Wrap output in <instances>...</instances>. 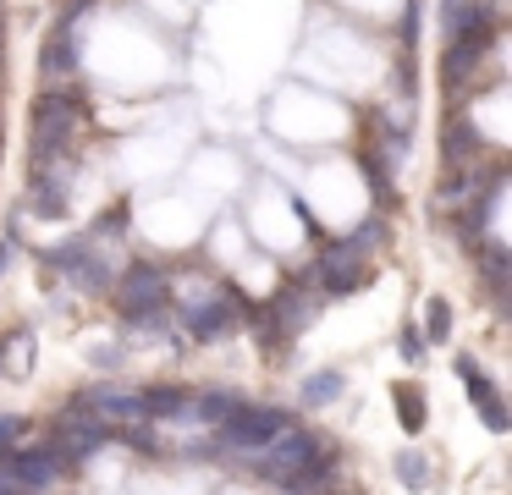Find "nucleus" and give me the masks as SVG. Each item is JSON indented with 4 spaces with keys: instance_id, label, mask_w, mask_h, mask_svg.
<instances>
[{
    "instance_id": "f257e3e1",
    "label": "nucleus",
    "mask_w": 512,
    "mask_h": 495,
    "mask_svg": "<svg viewBox=\"0 0 512 495\" xmlns=\"http://www.w3.org/2000/svg\"><path fill=\"white\" fill-rule=\"evenodd\" d=\"M83 127V99L72 88H50L34 99V165L72 154V138Z\"/></svg>"
},
{
    "instance_id": "f03ea898",
    "label": "nucleus",
    "mask_w": 512,
    "mask_h": 495,
    "mask_svg": "<svg viewBox=\"0 0 512 495\" xmlns=\"http://www.w3.org/2000/svg\"><path fill=\"white\" fill-rule=\"evenodd\" d=\"M314 457H320V435H309V429H298V424H287L270 446L248 451V462H254L270 484H287L292 473H303Z\"/></svg>"
},
{
    "instance_id": "7ed1b4c3",
    "label": "nucleus",
    "mask_w": 512,
    "mask_h": 495,
    "mask_svg": "<svg viewBox=\"0 0 512 495\" xmlns=\"http://www.w3.org/2000/svg\"><path fill=\"white\" fill-rule=\"evenodd\" d=\"M287 424H292V418L281 413V407H243V402H237L232 413H226V424H221V440L248 457V451L270 446V440H276Z\"/></svg>"
},
{
    "instance_id": "20e7f679",
    "label": "nucleus",
    "mask_w": 512,
    "mask_h": 495,
    "mask_svg": "<svg viewBox=\"0 0 512 495\" xmlns=\"http://www.w3.org/2000/svg\"><path fill=\"white\" fill-rule=\"evenodd\" d=\"M166 292H171V275L160 264H127L116 275V303H122L127 319L144 314V308H166Z\"/></svg>"
},
{
    "instance_id": "39448f33",
    "label": "nucleus",
    "mask_w": 512,
    "mask_h": 495,
    "mask_svg": "<svg viewBox=\"0 0 512 495\" xmlns=\"http://www.w3.org/2000/svg\"><path fill=\"white\" fill-rule=\"evenodd\" d=\"M56 440H61V457L83 462V457H94V451L111 440V429L94 418L89 402H72V407H61V418H56Z\"/></svg>"
},
{
    "instance_id": "423d86ee",
    "label": "nucleus",
    "mask_w": 512,
    "mask_h": 495,
    "mask_svg": "<svg viewBox=\"0 0 512 495\" xmlns=\"http://www.w3.org/2000/svg\"><path fill=\"white\" fill-rule=\"evenodd\" d=\"M243 314H254V308H243V292H232V286H226L221 297H199V303L182 308V325H188L193 341H215L226 325H232V319H243Z\"/></svg>"
},
{
    "instance_id": "0eeeda50",
    "label": "nucleus",
    "mask_w": 512,
    "mask_h": 495,
    "mask_svg": "<svg viewBox=\"0 0 512 495\" xmlns=\"http://www.w3.org/2000/svg\"><path fill=\"white\" fill-rule=\"evenodd\" d=\"M83 402L94 407V418H100L105 429H127V435H138V429L149 424V413H144V391H122V385H105V391H89Z\"/></svg>"
},
{
    "instance_id": "6e6552de",
    "label": "nucleus",
    "mask_w": 512,
    "mask_h": 495,
    "mask_svg": "<svg viewBox=\"0 0 512 495\" xmlns=\"http://www.w3.org/2000/svg\"><path fill=\"white\" fill-rule=\"evenodd\" d=\"M369 253H358L353 248V242H331V248H325L320 253V286H325V292H336V297H342V292H358V286H364L369 281Z\"/></svg>"
},
{
    "instance_id": "1a4fd4ad",
    "label": "nucleus",
    "mask_w": 512,
    "mask_h": 495,
    "mask_svg": "<svg viewBox=\"0 0 512 495\" xmlns=\"http://www.w3.org/2000/svg\"><path fill=\"white\" fill-rule=\"evenodd\" d=\"M50 264H56L61 275H72V281H78L83 292H105V286H111V270H105V264L94 259L89 242H61V248L50 253Z\"/></svg>"
},
{
    "instance_id": "9d476101",
    "label": "nucleus",
    "mask_w": 512,
    "mask_h": 495,
    "mask_svg": "<svg viewBox=\"0 0 512 495\" xmlns=\"http://www.w3.org/2000/svg\"><path fill=\"white\" fill-rule=\"evenodd\" d=\"M61 473H67V457H61L56 446H39V451H23V457L12 462V484L17 490H50V484L61 479Z\"/></svg>"
},
{
    "instance_id": "9b49d317",
    "label": "nucleus",
    "mask_w": 512,
    "mask_h": 495,
    "mask_svg": "<svg viewBox=\"0 0 512 495\" xmlns=\"http://www.w3.org/2000/svg\"><path fill=\"white\" fill-rule=\"evenodd\" d=\"M83 50H78V33H72V17L56 22V33L45 39V77L50 83H67L72 72H78Z\"/></svg>"
},
{
    "instance_id": "f8f14e48",
    "label": "nucleus",
    "mask_w": 512,
    "mask_h": 495,
    "mask_svg": "<svg viewBox=\"0 0 512 495\" xmlns=\"http://www.w3.org/2000/svg\"><path fill=\"white\" fill-rule=\"evenodd\" d=\"M468 402L479 407V418H485V429H490V435H507V429H512L507 402H501V391L485 380V374H468Z\"/></svg>"
},
{
    "instance_id": "ddd939ff",
    "label": "nucleus",
    "mask_w": 512,
    "mask_h": 495,
    "mask_svg": "<svg viewBox=\"0 0 512 495\" xmlns=\"http://www.w3.org/2000/svg\"><path fill=\"white\" fill-rule=\"evenodd\" d=\"M237 407V396L226 391H199V396H182V413L177 418H193V424H226V413Z\"/></svg>"
},
{
    "instance_id": "4468645a",
    "label": "nucleus",
    "mask_w": 512,
    "mask_h": 495,
    "mask_svg": "<svg viewBox=\"0 0 512 495\" xmlns=\"http://www.w3.org/2000/svg\"><path fill=\"white\" fill-rule=\"evenodd\" d=\"M441 154H446V165L474 160V154H479V132L468 127V121H446V132H441Z\"/></svg>"
},
{
    "instance_id": "2eb2a0df",
    "label": "nucleus",
    "mask_w": 512,
    "mask_h": 495,
    "mask_svg": "<svg viewBox=\"0 0 512 495\" xmlns=\"http://www.w3.org/2000/svg\"><path fill=\"white\" fill-rule=\"evenodd\" d=\"M342 374L336 369H320V374H309V380H303V402L309 407H325V402H336V396H342Z\"/></svg>"
},
{
    "instance_id": "dca6fc26",
    "label": "nucleus",
    "mask_w": 512,
    "mask_h": 495,
    "mask_svg": "<svg viewBox=\"0 0 512 495\" xmlns=\"http://www.w3.org/2000/svg\"><path fill=\"white\" fill-rule=\"evenodd\" d=\"M397 418H402V429H408V435H419V429H424V402H419V391H413V385H397Z\"/></svg>"
},
{
    "instance_id": "f3484780",
    "label": "nucleus",
    "mask_w": 512,
    "mask_h": 495,
    "mask_svg": "<svg viewBox=\"0 0 512 495\" xmlns=\"http://www.w3.org/2000/svg\"><path fill=\"white\" fill-rule=\"evenodd\" d=\"M182 396H188V391H171V385L144 391V413H149V418H177V413H182Z\"/></svg>"
},
{
    "instance_id": "a211bd4d",
    "label": "nucleus",
    "mask_w": 512,
    "mask_h": 495,
    "mask_svg": "<svg viewBox=\"0 0 512 495\" xmlns=\"http://www.w3.org/2000/svg\"><path fill=\"white\" fill-rule=\"evenodd\" d=\"M397 479L408 484V490H424V484H430V462H424L419 451H397Z\"/></svg>"
},
{
    "instance_id": "6ab92c4d",
    "label": "nucleus",
    "mask_w": 512,
    "mask_h": 495,
    "mask_svg": "<svg viewBox=\"0 0 512 495\" xmlns=\"http://www.w3.org/2000/svg\"><path fill=\"white\" fill-rule=\"evenodd\" d=\"M424 319H430V341L452 336V303H446V297H430V303H424Z\"/></svg>"
},
{
    "instance_id": "aec40b11",
    "label": "nucleus",
    "mask_w": 512,
    "mask_h": 495,
    "mask_svg": "<svg viewBox=\"0 0 512 495\" xmlns=\"http://www.w3.org/2000/svg\"><path fill=\"white\" fill-rule=\"evenodd\" d=\"M94 231H100V237H111V231L122 237V231H127V204H111V209L100 215V226H94Z\"/></svg>"
},
{
    "instance_id": "412c9836",
    "label": "nucleus",
    "mask_w": 512,
    "mask_h": 495,
    "mask_svg": "<svg viewBox=\"0 0 512 495\" xmlns=\"http://www.w3.org/2000/svg\"><path fill=\"white\" fill-rule=\"evenodd\" d=\"M402 358H408V363H419V358H424V336H419L413 325L402 330Z\"/></svg>"
},
{
    "instance_id": "4be33fe9",
    "label": "nucleus",
    "mask_w": 512,
    "mask_h": 495,
    "mask_svg": "<svg viewBox=\"0 0 512 495\" xmlns=\"http://www.w3.org/2000/svg\"><path fill=\"white\" fill-rule=\"evenodd\" d=\"M23 429H28V424H23V418H0V451L12 446V440H17V435H23Z\"/></svg>"
},
{
    "instance_id": "5701e85b",
    "label": "nucleus",
    "mask_w": 512,
    "mask_h": 495,
    "mask_svg": "<svg viewBox=\"0 0 512 495\" xmlns=\"http://www.w3.org/2000/svg\"><path fill=\"white\" fill-rule=\"evenodd\" d=\"M94 363H100V369H111V363H122V352H116V347H100V352H94Z\"/></svg>"
},
{
    "instance_id": "b1692460",
    "label": "nucleus",
    "mask_w": 512,
    "mask_h": 495,
    "mask_svg": "<svg viewBox=\"0 0 512 495\" xmlns=\"http://www.w3.org/2000/svg\"><path fill=\"white\" fill-rule=\"evenodd\" d=\"M0 495H23V490L12 484V473H0Z\"/></svg>"
},
{
    "instance_id": "393cba45",
    "label": "nucleus",
    "mask_w": 512,
    "mask_h": 495,
    "mask_svg": "<svg viewBox=\"0 0 512 495\" xmlns=\"http://www.w3.org/2000/svg\"><path fill=\"white\" fill-rule=\"evenodd\" d=\"M0 61H6V44H0Z\"/></svg>"
}]
</instances>
